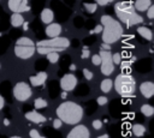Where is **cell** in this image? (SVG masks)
I'll use <instances>...</instances> for the list:
<instances>
[{
	"instance_id": "5bb4252c",
	"label": "cell",
	"mask_w": 154,
	"mask_h": 138,
	"mask_svg": "<svg viewBox=\"0 0 154 138\" xmlns=\"http://www.w3.org/2000/svg\"><path fill=\"white\" fill-rule=\"evenodd\" d=\"M25 119H28L29 121H31V122H34V124H42V122H46V118H45L41 113H38V112H36V110H31V112L25 113Z\"/></svg>"
},
{
	"instance_id": "7402d4cb",
	"label": "cell",
	"mask_w": 154,
	"mask_h": 138,
	"mask_svg": "<svg viewBox=\"0 0 154 138\" xmlns=\"http://www.w3.org/2000/svg\"><path fill=\"white\" fill-rule=\"evenodd\" d=\"M141 113L144 116H152L154 114V108L150 104H143L141 106Z\"/></svg>"
},
{
	"instance_id": "6da1fadb",
	"label": "cell",
	"mask_w": 154,
	"mask_h": 138,
	"mask_svg": "<svg viewBox=\"0 0 154 138\" xmlns=\"http://www.w3.org/2000/svg\"><path fill=\"white\" fill-rule=\"evenodd\" d=\"M55 114L61 120V122L67 125H76L83 118V108L73 101H65L58 106Z\"/></svg>"
},
{
	"instance_id": "f1b7e54d",
	"label": "cell",
	"mask_w": 154,
	"mask_h": 138,
	"mask_svg": "<svg viewBox=\"0 0 154 138\" xmlns=\"http://www.w3.org/2000/svg\"><path fill=\"white\" fill-rule=\"evenodd\" d=\"M90 55V52H89V48L88 47H83L82 49V54H81V58L82 59H88Z\"/></svg>"
},
{
	"instance_id": "44dd1931",
	"label": "cell",
	"mask_w": 154,
	"mask_h": 138,
	"mask_svg": "<svg viewBox=\"0 0 154 138\" xmlns=\"http://www.w3.org/2000/svg\"><path fill=\"white\" fill-rule=\"evenodd\" d=\"M131 131H132V133H134L136 137H142V136H144V133H146V127H144L143 125H141V124H135V125L132 126Z\"/></svg>"
},
{
	"instance_id": "1f68e13d",
	"label": "cell",
	"mask_w": 154,
	"mask_h": 138,
	"mask_svg": "<svg viewBox=\"0 0 154 138\" xmlns=\"http://www.w3.org/2000/svg\"><path fill=\"white\" fill-rule=\"evenodd\" d=\"M107 102H108V100L106 96H99L97 97V104L99 106H105Z\"/></svg>"
},
{
	"instance_id": "7a4b0ae2",
	"label": "cell",
	"mask_w": 154,
	"mask_h": 138,
	"mask_svg": "<svg viewBox=\"0 0 154 138\" xmlns=\"http://www.w3.org/2000/svg\"><path fill=\"white\" fill-rule=\"evenodd\" d=\"M100 23L102 25V42L107 44H112L117 42L123 36V26L119 20L114 19L108 14H103L100 18Z\"/></svg>"
},
{
	"instance_id": "484cf974",
	"label": "cell",
	"mask_w": 154,
	"mask_h": 138,
	"mask_svg": "<svg viewBox=\"0 0 154 138\" xmlns=\"http://www.w3.org/2000/svg\"><path fill=\"white\" fill-rule=\"evenodd\" d=\"M46 55H47L48 61L52 62V64H54V62H57L59 60V53H57V52H52V53H48Z\"/></svg>"
},
{
	"instance_id": "7c38bea8",
	"label": "cell",
	"mask_w": 154,
	"mask_h": 138,
	"mask_svg": "<svg viewBox=\"0 0 154 138\" xmlns=\"http://www.w3.org/2000/svg\"><path fill=\"white\" fill-rule=\"evenodd\" d=\"M140 91H141V94L144 98H150L154 95V84L149 80L143 82L140 85Z\"/></svg>"
},
{
	"instance_id": "d4e9b609",
	"label": "cell",
	"mask_w": 154,
	"mask_h": 138,
	"mask_svg": "<svg viewBox=\"0 0 154 138\" xmlns=\"http://www.w3.org/2000/svg\"><path fill=\"white\" fill-rule=\"evenodd\" d=\"M83 7L88 13H94L97 10V4L96 2H87V4H83Z\"/></svg>"
},
{
	"instance_id": "4316f807",
	"label": "cell",
	"mask_w": 154,
	"mask_h": 138,
	"mask_svg": "<svg viewBox=\"0 0 154 138\" xmlns=\"http://www.w3.org/2000/svg\"><path fill=\"white\" fill-rule=\"evenodd\" d=\"M112 60H113V64L114 65H120V62H122V55L119 53H114V54H112Z\"/></svg>"
},
{
	"instance_id": "e575fe53",
	"label": "cell",
	"mask_w": 154,
	"mask_h": 138,
	"mask_svg": "<svg viewBox=\"0 0 154 138\" xmlns=\"http://www.w3.org/2000/svg\"><path fill=\"white\" fill-rule=\"evenodd\" d=\"M61 124H63V122H61V120H60L59 118H57L55 120H53V127H54L55 130L60 128V127H61Z\"/></svg>"
},
{
	"instance_id": "f35d334b",
	"label": "cell",
	"mask_w": 154,
	"mask_h": 138,
	"mask_svg": "<svg viewBox=\"0 0 154 138\" xmlns=\"http://www.w3.org/2000/svg\"><path fill=\"white\" fill-rule=\"evenodd\" d=\"M22 26H23V30H28L29 29V24H28V22H23V24H22Z\"/></svg>"
},
{
	"instance_id": "f546056e",
	"label": "cell",
	"mask_w": 154,
	"mask_h": 138,
	"mask_svg": "<svg viewBox=\"0 0 154 138\" xmlns=\"http://www.w3.org/2000/svg\"><path fill=\"white\" fill-rule=\"evenodd\" d=\"M83 76H84V78H85L87 80H90V79L93 78V72L89 71L88 68H83Z\"/></svg>"
},
{
	"instance_id": "52a82bcc",
	"label": "cell",
	"mask_w": 154,
	"mask_h": 138,
	"mask_svg": "<svg viewBox=\"0 0 154 138\" xmlns=\"http://www.w3.org/2000/svg\"><path fill=\"white\" fill-rule=\"evenodd\" d=\"M32 95V91H31V88L28 83L25 82H18L14 86H13V96L16 100L23 102V101H26L31 97Z\"/></svg>"
},
{
	"instance_id": "9a60e30c",
	"label": "cell",
	"mask_w": 154,
	"mask_h": 138,
	"mask_svg": "<svg viewBox=\"0 0 154 138\" xmlns=\"http://www.w3.org/2000/svg\"><path fill=\"white\" fill-rule=\"evenodd\" d=\"M29 79H30V84L32 86H41L47 79V73L46 72H38L35 76H31Z\"/></svg>"
},
{
	"instance_id": "d6986e66",
	"label": "cell",
	"mask_w": 154,
	"mask_h": 138,
	"mask_svg": "<svg viewBox=\"0 0 154 138\" xmlns=\"http://www.w3.org/2000/svg\"><path fill=\"white\" fill-rule=\"evenodd\" d=\"M23 22H24V17L20 13H14L13 12V14L11 16V25L14 26V28H19V26H22Z\"/></svg>"
},
{
	"instance_id": "4fadbf2b",
	"label": "cell",
	"mask_w": 154,
	"mask_h": 138,
	"mask_svg": "<svg viewBox=\"0 0 154 138\" xmlns=\"http://www.w3.org/2000/svg\"><path fill=\"white\" fill-rule=\"evenodd\" d=\"M61 32V25L58 23H49L46 26V35L51 38V37H55L59 36Z\"/></svg>"
},
{
	"instance_id": "60d3db41",
	"label": "cell",
	"mask_w": 154,
	"mask_h": 138,
	"mask_svg": "<svg viewBox=\"0 0 154 138\" xmlns=\"http://www.w3.org/2000/svg\"><path fill=\"white\" fill-rule=\"evenodd\" d=\"M97 138H109V137H108L107 134H101V136H99Z\"/></svg>"
},
{
	"instance_id": "4dcf8cb0",
	"label": "cell",
	"mask_w": 154,
	"mask_h": 138,
	"mask_svg": "<svg viewBox=\"0 0 154 138\" xmlns=\"http://www.w3.org/2000/svg\"><path fill=\"white\" fill-rule=\"evenodd\" d=\"M147 17H148L149 19H153V18H154V6H153V5H150V6L147 8Z\"/></svg>"
},
{
	"instance_id": "8d00e7d4",
	"label": "cell",
	"mask_w": 154,
	"mask_h": 138,
	"mask_svg": "<svg viewBox=\"0 0 154 138\" xmlns=\"http://www.w3.org/2000/svg\"><path fill=\"white\" fill-rule=\"evenodd\" d=\"M101 49L109 50V49H111V46H109V44H107V43H103V42H102V44H101Z\"/></svg>"
},
{
	"instance_id": "8fae6325",
	"label": "cell",
	"mask_w": 154,
	"mask_h": 138,
	"mask_svg": "<svg viewBox=\"0 0 154 138\" xmlns=\"http://www.w3.org/2000/svg\"><path fill=\"white\" fill-rule=\"evenodd\" d=\"M7 5H8V8L14 13L28 12L30 10L28 5V0H8Z\"/></svg>"
},
{
	"instance_id": "e0dca14e",
	"label": "cell",
	"mask_w": 154,
	"mask_h": 138,
	"mask_svg": "<svg viewBox=\"0 0 154 138\" xmlns=\"http://www.w3.org/2000/svg\"><path fill=\"white\" fill-rule=\"evenodd\" d=\"M150 5H152L150 0H136L135 4H134V7L138 12H144V11H147V8Z\"/></svg>"
},
{
	"instance_id": "b9f144b4",
	"label": "cell",
	"mask_w": 154,
	"mask_h": 138,
	"mask_svg": "<svg viewBox=\"0 0 154 138\" xmlns=\"http://www.w3.org/2000/svg\"><path fill=\"white\" fill-rule=\"evenodd\" d=\"M11 138H22V137H19V136H12Z\"/></svg>"
},
{
	"instance_id": "ee69618b",
	"label": "cell",
	"mask_w": 154,
	"mask_h": 138,
	"mask_svg": "<svg viewBox=\"0 0 154 138\" xmlns=\"http://www.w3.org/2000/svg\"><path fill=\"white\" fill-rule=\"evenodd\" d=\"M0 67H1V65H0Z\"/></svg>"
},
{
	"instance_id": "277c9868",
	"label": "cell",
	"mask_w": 154,
	"mask_h": 138,
	"mask_svg": "<svg viewBox=\"0 0 154 138\" xmlns=\"http://www.w3.org/2000/svg\"><path fill=\"white\" fill-rule=\"evenodd\" d=\"M113 86L120 96L124 97L134 96V92L136 90V80L131 74L120 73L116 77L113 82Z\"/></svg>"
},
{
	"instance_id": "2e32d148",
	"label": "cell",
	"mask_w": 154,
	"mask_h": 138,
	"mask_svg": "<svg viewBox=\"0 0 154 138\" xmlns=\"http://www.w3.org/2000/svg\"><path fill=\"white\" fill-rule=\"evenodd\" d=\"M53 19H54V13H53V11H52L51 8H43L42 12H41V20H42V23L49 24V23L53 22Z\"/></svg>"
},
{
	"instance_id": "3957f363",
	"label": "cell",
	"mask_w": 154,
	"mask_h": 138,
	"mask_svg": "<svg viewBox=\"0 0 154 138\" xmlns=\"http://www.w3.org/2000/svg\"><path fill=\"white\" fill-rule=\"evenodd\" d=\"M114 12H116L119 22H122L126 26L137 25L143 22V18L137 13V11L135 10L134 5L130 1L117 2L114 6Z\"/></svg>"
},
{
	"instance_id": "30bf717a",
	"label": "cell",
	"mask_w": 154,
	"mask_h": 138,
	"mask_svg": "<svg viewBox=\"0 0 154 138\" xmlns=\"http://www.w3.org/2000/svg\"><path fill=\"white\" fill-rule=\"evenodd\" d=\"M35 46H14V54L19 59H29L35 53Z\"/></svg>"
},
{
	"instance_id": "603a6c76",
	"label": "cell",
	"mask_w": 154,
	"mask_h": 138,
	"mask_svg": "<svg viewBox=\"0 0 154 138\" xmlns=\"http://www.w3.org/2000/svg\"><path fill=\"white\" fill-rule=\"evenodd\" d=\"M16 44H18V46H35V43L32 42V40H30L29 37H25V36L18 38L16 41Z\"/></svg>"
},
{
	"instance_id": "ba28073f",
	"label": "cell",
	"mask_w": 154,
	"mask_h": 138,
	"mask_svg": "<svg viewBox=\"0 0 154 138\" xmlns=\"http://www.w3.org/2000/svg\"><path fill=\"white\" fill-rule=\"evenodd\" d=\"M89 137H90V132L88 127L81 124H76V126L66 136V138H89Z\"/></svg>"
},
{
	"instance_id": "d590c367",
	"label": "cell",
	"mask_w": 154,
	"mask_h": 138,
	"mask_svg": "<svg viewBox=\"0 0 154 138\" xmlns=\"http://www.w3.org/2000/svg\"><path fill=\"white\" fill-rule=\"evenodd\" d=\"M102 31V25L100 24V25H96L95 28H94V30H91V34H99V32H101Z\"/></svg>"
},
{
	"instance_id": "9c48e42d",
	"label": "cell",
	"mask_w": 154,
	"mask_h": 138,
	"mask_svg": "<svg viewBox=\"0 0 154 138\" xmlns=\"http://www.w3.org/2000/svg\"><path fill=\"white\" fill-rule=\"evenodd\" d=\"M76 85H77V78L72 73L64 74L60 79V88L64 91H71L76 88Z\"/></svg>"
},
{
	"instance_id": "ab89813d",
	"label": "cell",
	"mask_w": 154,
	"mask_h": 138,
	"mask_svg": "<svg viewBox=\"0 0 154 138\" xmlns=\"http://www.w3.org/2000/svg\"><path fill=\"white\" fill-rule=\"evenodd\" d=\"M4 125H5V126H8V125H10V121H8L7 119H5V120H4Z\"/></svg>"
},
{
	"instance_id": "8992f818",
	"label": "cell",
	"mask_w": 154,
	"mask_h": 138,
	"mask_svg": "<svg viewBox=\"0 0 154 138\" xmlns=\"http://www.w3.org/2000/svg\"><path fill=\"white\" fill-rule=\"evenodd\" d=\"M35 46L36 47H53V48H63V49H66L67 47H70V41L66 37L55 36V37H51V38H47V40L38 41Z\"/></svg>"
},
{
	"instance_id": "cb8c5ba5",
	"label": "cell",
	"mask_w": 154,
	"mask_h": 138,
	"mask_svg": "<svg viewBox=\"0 0 154 138\" xmlns=\"http://www.w3.org/2000/svg\"><path fill=\"white\" fill-rule=\"evenodd\" d=\"M47 106H48V103H47V101H46L45 98L38 97V98H36V100L34 101V107H35L36 109H42V108H46Z\"/></svg>"
},
{
	"instance_id": "836d02e7",
	"label": "cell",
	"mask_w": 154,
	"mask_h": 138,
	"mask_svg": "<svg viewBox=\"0 0 154 138\" xmlns=\"http://www.w3.org/2000/svg\"><path fill=\"white\" fill-rule=\"evenodd\" d=\"M95 1H96L97 6H106V5L111 4V2H113L114 0H95Z\"/></svg>"
},
{
	"instance_id": "74e56055",
	"label": "cell",
	"mask_w": 154,
	"mask_h": 138,
	"mask_svg": "<svg viewBox=\"0 0 154 138\" xmlns=\"http://www.w3.org/2000/svg\"><path fill=\"white\" fill-rule=\"evenodd\" d=\"M4 106H5V100H4V97L0 95V110L4 108Z\"/></svg>"
},
{
	"instance_id": "d6a6232c",
	"label": "cell",
	"mask_w": 154,
	"mask_h": 138,
	"mask_svg": "<svg viewBox=\"0 0 154 138\" xmlns=\"http://www.w3.org/2000/svg\"><path fill=\"white\" fill-rule=\"evenodd\" d=\"M91 125H93V127H94L95 130H100V128L102 127V121H101V120L95 119V120L91 122Z\"/></svg>"
},
{
	"instance_id": "ffe728a7",
	"label": "cell",
	"mask_w": 154,
	"mask_h": 138,
	"mask_svg": "<svg viewBox=\"0 0 154 138\" xmlns=\"http://www.w3.org/2000/svg\"><path fill=\"white\" fill-rule=\"evenodd\" d=\"M112 88H113V80L109 79V78H105V79L101 82V84H100V89H101V91L105 92V94L109 92Z\"/></svg>"
},
{
	"instance_id": "5b68a950",
	"label": "cell",
	"mask_w": 154,
	"mask_h": 138,
	"mask_svg": "<svg viewBox=\"0 0 154 138\" xmlns=\"http://www.w3.org/2000/svg\"><path fill=\"white\" fill-rule=\"evenodd\" d=\"M99 55L101 58V64H100L101 73L103 76H109L114 70V64H113V60H112V53L109 50L101 49Z\"/></svg>"
},
{
	"instance_id": "7bdbcfd3",
	"label": "cell",
	"mask_w": 154,
	"mask_h": 138,
	"mask_svg": "<svg viewBox=\"0 0 154 138\" xmlns=\"http://www.w3.org/2000/svg\"><path fill=\"white\" fill-rule=\"evenodd\" d=\"M36 138H46V137H42V136H40V134H38V136H37Z\"/></svg>"
},
{
	"instance_id": "ac0fdd59",
	"label": "cell",
	"mask_w": 154,
	"mask_h": 138,
	"mask_svg": "<svg viewBox=\"0 0 154 138\" xmlns=\"http://www.w3.org/2000/svg\"><path fill=\"white\" fill-rule=\"evenodd\" d=\"M137 32L140 36H142L144 40L147 41H150L153 38V34H152V30L147 26H138L137 28Z\"/></svg>"
},
{
	"instance_id": "83f0119b",
	"label": "cell",
	"mask_w": 154,
	"mask_h": 138,
	"mask_svg": "<svg viewBox=\"0 0 154 138\" xmlns=\"http://www.w3.org/2000/svg\"><path fill=\"white\" fill-rule=\"evenodd\" d=\"M91 62H93L94 66H100V64H101V58H100V55H99V54L93 55V56H91Z\"/></svg>"
}]
</instances>
